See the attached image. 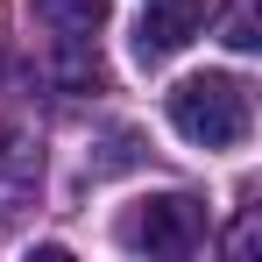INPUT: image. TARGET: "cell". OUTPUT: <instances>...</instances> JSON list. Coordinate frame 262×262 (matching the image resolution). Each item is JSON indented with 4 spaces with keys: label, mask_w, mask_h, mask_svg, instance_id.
I'll return each instance as SVG.
<instances>
[{
    "label": "cell",
    "mask_w": 262,
    "mask_h": 262,
    "mask_svg": "<svg viewBox=\"0 0 262 262\" xmlns=\"http://www.w3.org/2000/svg\"><path fill=\"white\" fill-rule=\"evenodd\" d=\"M163 114H170V128L184 135V142H199V149H234V142H248L255 92L241 85L234 71H191V78L170 85Z\"/></svg>",
    "instance_id": "obj_1"
},
{
    "label": "cell",
    "mask_w": 262,
    "mask_h": 262,
    "mask_svg": "<svg viewBox=\"0 0 262 262\" xmlns=\"http://www.w3.org/2000/svg\"><path fill=\"white\" fill-rule=\"evenodd\" d=\"M199 241H206V206L191 191H156L121 220V248L135 255H191Z\"/></svg>",
    "instance_id": "obj_2"
},
{
    "label": "cell",
    "mask_w": 262,
    "mask_h": 262,
    "mask_svg": "<svg viewBox=\"0 0 262 262\" xmlns=\"http://www.w3.org/2000/svg\"><path fill=\"white\" fill-rule=\"evenodd\" d=\"M29 14H36V29H50L57 50H85L92 36L106 29L114 0H29Z\"/></svg>",
    "instance_id": "obj_5"
},
{
    "label": "cell",
    "mask_w": 262,
    "mask_h": 262,
    "mask_svg": "<svg viewBox=\"0 0 262 262\" xmlns=\"http://www.w3.org/2000/svg\"><path fill=\"white\" fill-rule=\"evenodd\" d=\"M227 43H234V50H255L262 36H255V21H248V14H234V21H227Z\"/></svg>",
    "instance_id": "obj_6"
},
{
    "label": "cell",
    "mask_w": 262,
    "mask_h": 262,
    "mask_svg": "<svg viewBox=\"0 0 262 262\" xmlns=\"http://www.w3.org/2000/svg\"><path fill=\"white\" fill-rule=\"evenodd\" d=\"M36 184H43V149H36V135L14 128V121H0V220L21 213V206L36 199Z\"/></svg>",
    "instance_id": "obj_4"
},
{
    "label": "cell",
    "mask_w": 262,
    "mask_h": 262,
    "mask_svg": "<svg viewBox=\"0 0 262 262\" xmlns=\"http://www.w3.org/2000/svg\"><path fill=\"white\" fill-rule=\"evenodd\" d=\"M199 29H206V0H149L142 29H135V57H142V64H163V57H177Z\"/></svg>",
    "instance_id": "obj_3"
}]
</instances>
